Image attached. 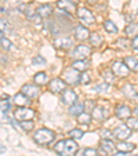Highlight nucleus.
Segmentation results:
<instances>
[{"label": "nucleus", "mask_w": 138, "mask_h": 156, "mask_svg": "<svg viewBox=\"0 0 138 156\" xmlns=\"http://www.w3.org/2000/svg\"><path fill=\"white\" fill-rule=\"evenodd\" d=\"M118 43H119V46H120V47H123V48H126V47H127V46H126V43H127V41L124 40V39H122V40H119Z\"/></svg>", "instance_id": "nucleus-43"}, {"label": "nucleus", "mask_w": 138, "mask_h": 156, "mask_svg": "<svg viewBox=\"0 0 138 156\" xmlns=\"http://www.w3.org/2000/svg\"><path fill=\"white\" fill-rule=\"evenodd\" d=\"M77 149H79V147H77L76 141L72 138L61 140V141L54 147V151H55L59 156H73Z\"/></svg>", "instance_id": "nucleus-1"}, {"label": "nucleus", "mask_w": 138, "mask_h": 156, "mask_svg": "<svg viewBox=\"0 0 138 156\" xmlns=\"http://www.w3.org/2000/svg\"><path fill=\"white\" fill-rule=\"evenodd\" d=\"M57 7L65 12H75L76 11V3L72 0H58L57 2Z\"/></svg>", "instance_id": "nucleus-11"}, {"label": "nucleus", "mask_w": 138, "mask_h": 156, "mask_svg": "<svg viewBox=\"0 0 138 156\" xmlns=\"http://www.w3.org/2000/svg\"><path fill=\"white\" fill-rule=\"evenodd\" d=\"M112 72L118 76H122V77H126L129 75L130 69L127 68V65L122 61H115L113 65H112Z\"/></svg>", "instance_id": "nucleus-9"}, {"label": "nucleus", "mask_w": 138, "mask_h": 156, "mask_svg": "<svg viewBox=\"0 0 138 156\" xmlns=\"http://www.w3.org/2000/svg\"><path fill=\"white\" fill-rule=\"evenodd\" d=\"M0 30L3 33H7V35H9V33L12 32V28L6 20H0Z\"/></svg>", "instance_id": "nucleus-29"}, {"label": "nucleus", "mask_w": 138, "mask_h": 156, "mask_svg": "<svg viewBox=\"0 0 138 156\" xmlns=\"http://www.w3.org/2000/svg\"><path fill=\"white\" fill-rule=\"evenodd\" d=\"M77 17H79V20L82 21L84 25H91V24H94V21H95L93 12H91L90 10L84 9V7L77 10Z\"/></svg>", "instance_id": "nucleus-7"}, {"label": "nucleus", "mask_w": 138, "mask_h": 156, "mask_svg": "<svg viewBox=\"0 0 138 156\" xmlns=\"http://www.w3.org/2000/svg\"><path fill=\"white\" fill-rule=\"evenodd\" d=\"M133 156H138V155H133Z\"/></svg>", "instance_id": "nucleus-47"}, {"label": "nucleus", "mask_w": 138, "mask_h": 156, "mask_svg": "<svg viewBox=\"0 0 138 156\" xmlns=\"http://www.w3.org/2000/svg\"><path fill=\"white\" fill-rule=\"evenodd\" d=\"M88 40H90L91 46H94V47H98V46H101V43H102V37H101L100 33H97V32L90 33Z\"/></svg>", "instance_id": "nucleus-25"}, {"label": "nucleus", "mask_w": 138, "mask_h": 156, "mask_svg": "<svg viewBox=\"0 0 138 156\" xmlns=\"http://www.w3.org/2000/svg\"><path fill=\"white\" fill-rule=\"evenodd\" d=\"M14 104L18 106H27L30 104V100L22 93H18V94L14 95Z\"/></svg>", "instance_id": "nucleus-17"}, {"label": "nucleus", "mask_w": 138, "mask_h": 156, "mask_svg": "<svg viewBox=\"0 0 138 156\" xmlns=\"http://www.w3.org/2000/svg\"><path fill=\"white\" fill-rule=\"evenodd\" d=\"M102 76L105 77V82H113L115 77H113V72L111 71V69H105V71L102 72Z\"/></svg>", "instance_id": "nucleus-36"}, {"label": "nucleus", "mask_w": 138, "mask_h": 156, "mask_svg": "<svg viewBox=\"0 0 138 156\" xmlns=\"http://www.w3.org/2000/svg\"><path fill=\"white\" fill-rule=\"evenodd\" d=\"M91 54V47L87 44H79L75 50L72 51V57L76 59H87Z\"/></svg>", "instance_id": "nucleus-4"}, {"label": "nucleus", "mask_w": 138, "mask_h": 156, "mask_svg": "<svg viewBox=\"0 0 138 156\" xmlns=\"http://www.w3.org/2000/svg\"><path fill=\"white\" fill-rule=\"evenodd\" d=\"M54 46L57 48H62V50H66V48H71L73 46V41L69 37H59L54 41Z\"/></svg>", "instance_id": "nucleus-16"}, {"label": "nucleus", "mask_w": 138, "mask_h": 156, "mask_svg": "<svg viewBox=\"0 0 138 156\" xmlns=\"http://www.w3.org/2000/svg\"><path fill=\"white\" fill-rule=\"evenodd\" d=\"M123 94L126 95V97H129V98H137L138 97L137 90H135V87L134 86H131V84L123 86Z\"/></svg>", "instance_id": "nucleus-21"}, {"label": "nucleus", "mask_w": 138, "mask_h": 156, "mask_svg": "<svg viewBox=\"0 0 138 156\" xmlns=\"http://www.w3.org/2000/svg\"><path fill=\"white\" fill-rule=\"evenodd\" d=\"M82 112H84V104L83 102H75L73 105H71V108H69V113H71L72 116H79Z\"/></svg>", "instance_id": "nucleus-19"}, {"label": "nucleus", "mask_w": 138, "mask_h": 156, "mask_svg": "<svg viewBox=\"0 0 138 156\" xmlns=\"http://www.w3.org/2000/svg\"><path fill=\"white\" fill-rule=\"evenodd\" d=\"M88 66H90V62H88L87 59H76V61L72 64V68L79 72H84Z\"/></svg>", "instance_id": "nucleus-18"}, {"label": "nucleus", "mask_w": 138, "mask_h": 156, "mask_svg": "<svg viewBox=\"0 0 138 156\" xmlns=\"http://www.w3.org/2000/svg\"><path fill=\"white\" fill-rule=\"evenodd\" d=\"M101 149L106 153H113L116 147L113 145V142H112L111 140H102V142H101Z\"/></svg>", "instance_id": "nucleus-23"}, {"label": "nucleus", "mask_w": 138, "mask_h": 156, "mask_svg": "<svg viewBox=\"0 0 138 156\" xmlns=\"http://www.w3.org/2000/svg\"><path fill=\"white\" fill-rule=\"evenodd\" d=\"M32 64L33 65H46L47 61H46V58H43L41 55H36V57H33Z\"/></svg>", "instance_id": "nucleus-37"}, {"label": "nucleus", "mask_w": 138, "mask_h": 156, "mask_svg": "<svg viewBox=\"0 0 138 156\" xmlns=\"http://www.w3.org/2000/svg\"><path fill=\"white\" fill-rule=\"evenodd\" d=\"M95 91H98V93H106L108 91V83H104V84H98V86H95Z\"/></svg>", "instance_id": "nucleus-39"}, {"label": "nucleus", "mask_w": 138, "mask_h": 156, "mask_svg": "<svg viewBox=\"0 0 138 156\" xmlns=\"http://www.w3.org/2000/svg\"><path fill=\"white\" fill-rule=\"evenodd\" d=\"M21 93L27 95L29 100H35V98L39 97L40 90H39V87L35 86V84H24L22 88H21Z\"/></svg>", "instance_id": "nucleus-8"}, {"label": "nucleus", "mask_w": 138, "mask_h": 156, "mask_svg": "<svg viewBox=\"0 0 138 156\" xmlns=\"http://www.w3.org/2000/svg\"><path fill=\"white\" fill-rule=\"evenodd\" d=\"M33 82H35V84H39V86L47 84L48 83L47 73H44V72H37V73L33 76Z\"/></svg>", "instance_id": "nucleus-20"}, {"label": "nucleus", "mask_w": 138, "mask_h": 156, "mask_svg": "<svg viewBox=\"0 0 138 156\" xmlns=\"http://www.w3.org/2000/svg\"><path fill=\"white\" fill-rule=\"evenodd\" d=\"M115 115L118 116L119 119H129L131 116V109L127 105H119L115 109Z\"/></svg>", "instance_id": "nucleus-15"}, {"label": "nucleus", "mask_w": 138, "mask_h": 156, "mask_svg": "<svg viewBox=\"0 0 138 156\" xmlns=\"http://www.w3.org/2000/svg\"><path fill=\"white\" fill-rule=\"evenodd\" d=\"M62 77H64L62 80L65 83H68V84H77V83H80V72L73 68L66 69L64 72V75H62Z\"/></svg>", "instance_id": "nucleus-5"}, {"label": "nucleus", "mask_w": 138, "mask_h": 156, "mask_svg": "<svg viewBox=\"0 0 138 156\" xmlns=\"http://www.w3.org/2000/svg\"><path fill=\"white\" fill-rule=\"evenodd\" d=\"M66 88V83L64 82L62 79H59V77H55V79H53L50 82V90L51 93H55V94H58V93H62Z\"/></svg>", "instance_id": "nucleus-12"}, {"label": "nucleus", "mask_w": 138, "mask_h": 156, "mask_svg": "<svg viewBox=\"0 0 138 156\" xmlns=\"http://www.w3.org/2000/svg\"><path fill=\"white\" fill-rule=\"evenodd\" d=\"M35 111L30 108H25V106H19L17 111H14V118L17 119L18 122L22 120H32L35 118Z\"/></svg>", "instance_id": "nucleus-3"}, {"label": "nucleus", "mask_w": 138, "mask_h": 156, "mask_svg": "<svg viewBox=\"0 0 138 156\" xmlns=\"http://www.w3.org/2000/svg\"><path fill=\"white\" fill-rule=\"evenodd\" d=\"M83 156H98V152L94 148H86L83 151Z\"/></svg>", "instance_id": "nucleus-38"}, {"label": "nucleus", "mask_w": 138, "mask_h": 156, "mask_svg": "<svg viewBox=\"0 0 138 156\" xmlns=\"http://www.w3.org/2000/svg\"><path fill=\"white\" fill-rule=\"evenodd\" d=\"M69 136H71L72 140H75V141H76V140H80L83 136H84V133H83L80 129H73V130H71Z\"/></svg>", "instance_id": "nucleus-32"}, {"label": "nucleus", "mask_w": 138, "mask_h": 156, "mask_svg": "<svg viewBox=\"0 0 138 156\" xmlns=\"http://www.w3.org/2000/svg\"><path fill=\"white\" fill-rule=\"evenodd\" d=\"M113 136L119 141H124V140H127L131 136V130H130V127L127 124H120V126H118L113 130Z\"/></svg>", "instance_id": "nucleus-6"}, {"label": "nucleus", "mask_w": 138, "mask_h": 156, "mask_svg": "<svg viewBox=\"0 0 138 156\" xmlns=\"http://www.w3.org/2000/svg\"><path fill=\"white\" fill-rule=\"evenodd\" d=\"M0 108H2L3 113H7L10 111V108H11V100H9L7 97L6 100H0Z\"/></svg>", "instance_id": "nucleus-30"}, {"label": "nucleus", "mask_w": 138, "mask_h": 156, "mask_svg": "<svg viewBox=\"0 0 138 156\" xmlns=\"http://www.w3.org/2000/svg\"><path fill=\"white\" fill-rule=\"evenodd\" d=\"M37 15L40 18H44V20H47V18H50L51 15H53V6L51 4H41L40 7L37 9Z\"/></svg>", "instance_id": "nucleus-13"}, {"label": "nucleus", "mask_w": 138, "mask_h": 156, "mask_svg": "<svg viewBox=\"0 0 138 156\" xmlns=\"http://www.w3.org/2000/svg\"><path fill=\"white\" fill-rule=\"evenodd\" d=\"M104 28H105V30L109 33H118V27H116L115 22H112V21H105V22H104Z\"/></svg>", "instance_id": "nucleus-28"}, {"label": "nucleus", "mask_w": 138, "mask_h": 156, "mask_svg": "<svg viewBox=\"0 0 138 156\" xmlns=\"http://www.w3.org/2000/svg\"><path fill=\"white\" fill-rule=\"evenodd\" d=\"M112 156H127V155H126V152H122V151H119V152L113 153Z\"/></svg>", "instance_id": "nucleus-44"}, {"label": "nucleus", "mask_w": 138, "mask_h": 156, "mask_svg": "<svg viewBox=\"0 0 138 156\" xmlns=\"http://www.w3.org/2000/svg\"><path fill=\"white\" fill-rule=\"evenodd\" d=\"M116 148H118L119 151H122V152H131V151L135 149V145L131 144V142H124V141H120V144L116 145Z\"/></svg>", "instance_id": "nucleus-24"}, {"label": "nucleus", "mask_w": 138, "mask_h": 156, "mask_svg": "<svg viewBox=\"0 0 138 156\" xmlns=\"http://www.w3.org/2000/svg\"><path fill=\"white\" fill-rule=\"evenodd\" d=\"M127 126L130 127V130H138V118H129V122H127Z\"/></svg>", "instance_id": "nucleus-35"}, {"label": "nucleus", "mask_w": 138, "mask_h": 156, "mask_svg": "<svg viewBox=\"0 0 138 156\" xmlns=\"http://www.w3.org/2000/svg\"><path fill=\"white\" fill-rule=\"evenodd\" d=\"M124 64L127 65L129 69H133L134 72H138V59L135 57H126L124 58Z\"/></svg>", "instance_id": "nucleus-22"}, {"label": "nucleus", "mask_w": 138, "mask_h": 156, "mask_svg": "<svg viewBox=\"0 0 138 156\" xmlns=\"http://www.w3.org/2000/svg\"><path fill=\"white\" fill-rule=\"evenodd\" d=\"M0 46H2V48H3V50H6V51H10L12 48V43L7 37L2 39V41H0Z\"/></svg>", "instance_id": "nucleus-34"}, {"label": "nucleus", "mask_w": 138, "mask_h": 156, "mask_svg": "<svg viewBox=\"0 0 138 156\" xmlns=\"http://www.w3.org/2000/svg\"><path fill=\"white\" fill-rule=\"evenodd\" d=\"M134 113H135V116H137V118H138V106L134 109Z\"/></svg>", "instance_id": "nucleus-46"}, {"label": "nucleus", "mask_w": 138, "mask_h": 156, "mask_svg": "<svg viewBox=\"0 0 138 156\" xmlns=\"http://www.w3.org/2000/svg\"><path fill=\"white\" fill-rule=\"evenodd\" d=\"M77 118V122H79V123H82V124H87V123H90L91 122V115L88 112H82L80 113L79 116H76Z\"/></svg>", "instance_id": "nucleus-27"}, {"label": "nucleus", "mask_w": 138, "mask_h": 156, "mask_svg": "<svg viewBox=\"0 0 138 156\" xmlns=\"http://www.w3.org/2000/svg\"><path fill=\"white\" fill-rule=\"evenodd\" d=\"M131 44H133V47H134L135 50H138V35L134 37V40H133V43H131Z\"/></svg>", "instance_id": "nucleus-42"}, {"label": "nucleus", "mask_w": 138, "mask_h": 156, "mask_svg": "<svg viewBox=\"0 0 138 156\" xmlns=\"http://www.w3.org/2000/svg\"><path fill=\"white\" fill-rule=\"evenodd\" d=\"M75 37L77 40H87L90 37V32H88V29L84 25H77L75 28Z\"/></svg>", "instance_id": "nucleus-14"}, {"label": "nucleus", "mask_w": 138, "mask_h": 156, "mask_svg": "<svg viewBox=\"0 0 138 156\" xmlns=\"http://www.w3.org/2000/svg\"><path fill=\"white\" fill-rule=\"evenodd\" d=\"M3 37H4V33L0 30V41H2V39H3Z\"/></svg>", "instance_id": "nucleus-45"}, {"label": "nucleus", "mask_w": 138, "mask_h": 156, "mask_svg": "<svg viewBox=\"0 0 138 156\" xmlns=\"http://www.w3.org/2000/svg\"><path fill=\"white\" fill-rule=\"evenodd\" d=\"M80 83H82V84H87V83H90V75L88 73L80 75Z\"/></svg>", "instance_id": "nucleus-40"}, {"label": "nucleus", "mask_w": 138, "mask_h": 156, "mask_svg": "<svg viewBox=\"0 0 138 156\" xmlns=\"http://www.w3.org/2000/svg\"><path fill=\"white\" fill-rule=\"evenodd\" d=\"M101 136H102V138H104V140H111L112 133L109 131V130H102V133H101Z\"/></svg>", "instance_id": "nucleus-41"}, {"label": "nucleus", "mask_w": 138, "mask_h": 156, "mask_svg": "<svg viewBox=\"0 0 138 156\" xmlns=\"http://www.w3.org/2000/svg\"><path fill=\"white\" fill-rule=\"evenodd\" d=\"M54 138H55V134L50 129H40L33 134V140L39 145H47L50 142H53Z\"/></svg>", "instance_id": "nucleus-2"}, {"label": "nucleus", "mask_w": 138, "mask_h": 156, "mask_svg": "<svg viewBox=\"0 0 138 156\" xmlns=\"http://www.w3.org/2000/svg\"><path fill=\"white\" fill-rule=\"evenodd\" d=\"M91 118L95 119V120L101 122L104 119V109L100 108V106H95L94 109H93V115H91Z\"/></svg>", "instance_id": "nucleus-26"}, {"label": "nucleus", "mask_w": 138, "mask_h": 156, "mask_svg": "<svg viewBox=\"0 0 138 156\" xmlns=\"http://www.w3.org/2000/svg\"><path fill=\"white\" fill-rule=\"evenodd\" d=\"M19 127L24 131H30V130H33V122H30V120H22V122H19Z\"/></svg>", "instance_id": "nucleus-33"}, {"label": "nucleus", "mask_w": 138, "mask_h": 156, "mask_svg": "<svg viewBox=\"0 0 138 156\" xmlns=\"http://www.w3.org/2000/svg\"><path fill=\"white\" fill-rule=\"evenodd\" d=\"M61 100H62V102H64L65 105L71 106L77 101V94L73 91V90H71V88H65L64 91H62V98Z\"/></svg>", "instance_id": "nucleus-10"}, {"label": "nucleus", "mask_w": 138, "mask_h": 156, "mask_svg": "<svg viewBox=\"0 0 138 156\" xmlns=\"http://www.w3.org/2000/svg\"><path fill=\"white\" fill-rule=\"evenodd\" d=\"M138 33V24H135V22H133V24H130L129 27L126 28V35L127 36H134Z\"/></svg>", "instance_id": "nucleus-31"}]
</instances>
